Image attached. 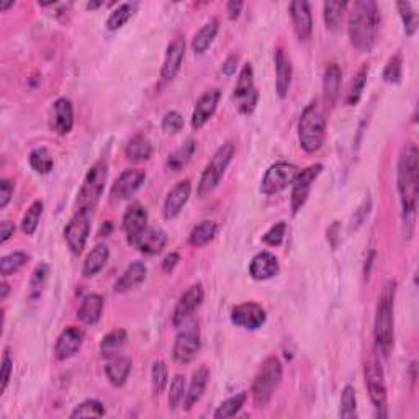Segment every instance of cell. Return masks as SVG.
Instances as JSON below:
<instances>
[{
    "label": "cell",
    "instance_id": "obj_27",
    "mask_svg": "<svg viewBox=\"0 0 419 419\" xmlns=\"http://www.w3.org/2000/svg\"><path fill=\"white\" fill-rule=\"evenodd\" d=\"M292 84V63L287 58L284 49L275 51V90L280 99H285L289 95Z\"/></svg>",
    "mask_w": 419,
    "mask_h": 419
},
{
    "label": "cell",
    "instance_id": "obj_31",
    "mask_svg": "<svg viewBox=\"0 0 419 419\" xmlns=\"http://www.w3.org/2000/svg\"><path fill=\"white\" fill-rule=\"evenodd\" d=\"M104 310V299L97 294L85 296L77 310V320L84 325H95L99 323Z\"/></svg>",
    "mask_w": 419,
    "mask_h": 419
},
{
    "label": "cell",
    "instance_id": "obj_2",
    "mask_svg": "<svg viewBox=\"0 0 419 419\" xmlns=\"http://www.w3.org/2000/svg\"><path fill=\"white\" fill-rule=\"evenodd\" d=\"M396 184L406 225L413 226L419 192V153L416 144H406L403 148L398 161Z\"/></svg>",
    "mask_w": 419,
    "mask_h": 419
},
{
    "label": "cell",
    "instance_id": "obj_44",
    "mask_svg": "<svg viewBox=\"0 0 419 419\" xmlns=\"http://www.w3.org/2000/svg\"><path fill=\"white\" fill-rule=\"evenodd\" d=\"M49 275V265L46 262H42V264L37 265V269L33 270L32 280H30V300H37L44 289V284H46Z\"/></svg>",
    "mask_w": 419,
    "mask_h": 419
},
{
    "label": "cell",
    "instance_id": "obj_55",
    "mask_svg": "<svg viewBox=\"0 0 419 419\" xmlns=\"http://www.w3.org/2000/svg\"><path fill=\"white\" fill-rule=\"evenodd\" d=\"M13 189H15V185L12 180H8V179L0 180V208L2 210L8 205V201L12 200Z\"/></svg>",
    "mask_w": 419,
    "mask_h": 419
},
{
    "label": "cell",
    "instance_id": "obj_56",
    "mask_svg": "<svg viewBox=\"0 0 419 419\" xmlns=\"http://www.w3.org/2000/svg\"><path fill=\"white\" fill-rule=\"evenodd\" d=\"M179 261H180V256L177 254V252H170V254H168L164 257L163 270L165 272V274H170V272H173L175 267H177Z\"/></svg>",
    "mask_w": 419,
    "mask_h": 419
},
{
    "label": "cell",
    "instance_id": "obj_6",
    "mask_svg": "<svg viewBox=\"0 0 419 419\" xmlns=\"http://www.w3.org/2000/svg\"><path fill=\"white\" fill-rule=\"evenodd\" d=\"M236 153V148L234 144L228 141V143H225L223 146H220L218 151L213 154V158L208 164H206V168L204 170V174H201L200 182H199V195L200 196H205V195H210L211 192H213L218 184L223 179V175L226 173V169H228V165L231 161H233V156Z\"/></svg>",
    "mask_w": 419,
    "mask_h": 419
},
{
    "label": "cell",
    "instance_id": "obj_39",
    "mask_svg": "<svg viewBox=\"0 0 419 419\" xmlns=\"http://www.w3.org/2000/svg\"><path fill=\"white\" fill-rule=\"evenodd\" d=\"M43 208L44 204L42 200H35L32 205L28 206V210L25 211L23 218H22V231L27 236L35 234V231L38 228L39 220H42L43 215Z\"/></svg>",
    "mask_w": 419,
    "mask_h": 419
},
{
    "label": "cell",
    "instance_id": "obj_9",
    "mask_svg": "<svg viewBox=\"0 0 419 419\" xmlns=\"http://www.w3.org/2000/svg\"><path fill=\"white\" fill-rule=\"evenodd\" d=\"M90 226H92V210L79 208L64 228V239L74 256H80L85 249Z\"/></svg>",
    "mask_w": 419,
    "mask_h": 419
},
{
    "label": "cell",
    "instance_id": "obj_61",
    "mask_svg": "<svg viewBox=\"0 0 419 419\" xmlns=\"http://www.w3.org/2000/svg\"><path fill=\"white\" fill-rule=\"evenodd\" d=\"M10 7H13V2H2L0 4V12H7Z\"/></svg>",
    "mask_w": 419,
    "mask_h": 419
},
{
    "label": "cell",
    "instance_id": "obj_59",
    "mask_svg": "<svg viewBox=\"0 0 419 419\" xmlns=\"http://www.w3.org/2000/svg\"><path fill=\"white\" fill-rule=\"evenodd\" d=\"M242 7H244V4H242V2H236V0H231V2H228L226 8H228L230 20H233V22H234V20H238Z\"/></svg>",
    "mask_w": 419,
    "mask_h": 419
},
{
    "label": "cell",
    "instance_id": "obj_58",
    "mask_svg": "<svg viewBox=\"0 0 419 419\" xmlns=\"http://www.w3.org/2000/svg\"><path fill=\"white\" fill-rule=\"evenodd\" d=\"M13 233H15L13 223H10V221H2V225H0V236H2L0 241H2V244L12 238Z\"/></svg>",
    "mask_w": 419,
    "mask_h": 419
},
{
    "label": "cell",
    "instance_id": "obj_13",
    "mask_svg": "<svg viewBox=\"0 0 419 419\" xmlns=\"http://www.w3.org/2000/svg\"><path fill=\"white\" fill-rule=\"evenodd\" d=\"M323 170L321 164H313L308 165L306 169H303L296 175V179L294 180V189H292V195H290V206H292V213L296 215L299 211L305 206L308 195H310V190L313 184H315L316 179L320 177Z\"/></svg>",
    "mask_w": 419,
    "mask_h": 419
},
{
    "label": "cell",
    "instance_id": "obj_41",
    "mask_svg": "<svg viewBox=\"0 0 419 419\" xmlns=\"http://www.w3.org/2000/svg\"><path fill=\"white\" fill-rule=\"evenodd\" d=\"M367 75H368V65L363 64L362 68L357 70L354 80L351 82L349 92H347L346 104L351 105V107H354V105L359 104V100L363 94V89H365V84H367Z\"/></svg>",
    "mask_w": 419,
    "mask_h": 419
},
{
    "label": "cell",
    "instance_id": "obj_53",
    "mask_svg": "<svg viewBox=\"0 0 419 419\" xmlns=\"http://www.w3.org/2000/svg\"><path fill=\"white\" fill-rule=\"evenodd\" d=\"M184 128V117L179 112H168L163 118V130L168 135H177Z\"/></svg>",
    "mask_w": 419,
    "mask_h": 419
},
{
    "label": "cell",
    "instance_id": "obj_4",
    "mask_svg": "<svg viewBox=\"0 0 419 419\" xmlns=\"http://www.w3.org/2000/svg\"><path fill=\"white\" fill-rule=\"evenodd\" d=\"M326 138V118L318 102L308 104L299 121V141L303 151L316 153L323 148Z\"/></svg>",
    "mask_w": 419,
    "mask_h": 419
},
{
    "label": "cell",
    "instance_id": "obj_26",
    "mask_svg": "<svg viewBox=\"0 0 419 419\" xmlns=\"http://www.w3.org/2000/svg\"><path fill=\"white\" fill-rule=\"evenodd\" d=\"M208 380H210V370L206 365H200L196 370L194 372V375H192V380H190V385H189V390L185 392V398H184V406L185 410L189 411L194 408L201 396H204V393L206 390V385H208Z\"/></svg>",
    "mask_w": 419,
    "mask_h": 419
},
{
    "label": "cell",
    "instance_id": "obj_60",
    "mask_svg": "<svg viewBox=\"0 0 419 419\" xmlns=\"http://www.w3.org/2000/svg\"><path fill=\"white\" fill-rule=\"evenodd\" d=\"M8 290H10V287H8L7 282H2V295H0V296H2V300H5V296L8 295Z\"/></svg>",
    "mask_w": 419,
    "mask_h": 419
},
{
    "label": "cell",
    "instance_id": "obj_21",
    "mask_svg": "<svg viewBox=\"0 0 419 419\" xmlns=\"http://www.w3.org/2000/svg\"><path fill=\"white\" fill-rule=\"evenodd\" d=\"M84 331L80 327L69 326L61 332L56 346H54V354H56L58 361H65L70 359V357L75 356L79 352L80 347H82L84 342Z\"/></svg>",
    "mask_w": 419,
    "mask_h": 419
},
{
    "label": "cell",
    "instance_id": "obj_10",
    "mask_svg": "<svg viewBox=\"0 0 419 419\" xmlns=\"http://www.w3.org/2000/svg\"><path fill=\"white\" fill-rule=\"evenodd\" d=\"M300 169L292 163H275L265 170L261 182V192L264 195H275L294 184Z\"/></svg>",
    "mask_w": 419,
    "mask_h": 419
},
{
    "label": "cell",
    "instance_id": "obj_42",
    "mask_svg": "<svg viewBox=\"0 0 419 419\" xmlns=\"http://www.w3.org/2000/svg\"><path fill=\"white\" fill-rule=\"evenodd\" d=\"M246 400H247V395L244 392L228 398V400H225L223 403H221V405L218 406V410L215 411V418L216 419H228V418L236 416L242 410Z\"/></svg>",
    "mask_w": 419,
    "mask_h": 419
},
{
    "label": "cell",
    "instance_id": "obj_12",
    "mask_svg": "<svg viewBox=\"0 0 419 419\" xmlns=\"http://www.w3.org/2000/svg\"><path fill=\"white\" fill-rule=\"evenodd\" d=\"M201 347V337L200 330L196 323H192L187 327L182 330L177 337H175L173 357L175 362L179 363H190L195 359V356L199 354Z\"/></svg>",
    "mask_w": 419,
    "mask_h": 419
},
{
    "label": "cell",
    "instance_id": "obj_14",
    "mask_svg": "<svg viewBox=\"0 0 419 419\" xmlns=\"http://www.w3.org/2000/svg\"><path fill=\"white\" fill-rule=\"evenodd\" d=\"M146 180V173L141 169H126L121 173L120 177L115 180L110 190V200L123 201L133 196L141 189Z\"/></svg>",
    "mask_w": 419,
    "mask_h": 419
},
{
    "label": "cell",
    "instance_id": "obj_33",
    "mask_svg": "<svg viewBox=\"0 0 419 419\" xmlns=\"http://www.w3.org/2000/svg\"><path fill=\"white\" fill-rule=\"evenodd\" d=\"M110 257V249L107 244H97L92 251L89 252V256L85 257L84 267H82V275L84 277H94L97 275L100 270L104 269L105 264L108 262Z\"/></svg>",
    "mask_w": 419,
    "mask_h": 419
},
{
    "label": "cell",
    "instance_id": "obj_62",
    "mask_svg": "<svg viewBox=\"0 0 419 419\" xmlns=\"http://www.w3.org/2000/svg\"><path fill=\"white\" fill-rule=\"evenodd\" d=\"M100 5H102L100 2H90V4H87V8H92L94 10V8H99Z\"/></svg>",
    "mask_w": 419,
    "mask_h": 419
},
{
    "label": "cell",
    "instance_id": "obj_52",
    "mask_svg": "<svg viewBox=\"0 0 419 419\" xmlns=\"http://www.w3.org/2000/svg\"><path fill=\"white\" fill-rule=\"evenodd\" d=\"M285 233H287V225L284 221H279V223H275L264 236H262V242L272 247L280 246L282 241L285 238Z\"/></svg>",
    "mask_w": 419,
    "mask_h": 419
},
{
    "label": "cell",
    "instance_id": "obj_45",
    "mask_svg": "<svg viewBox=\"0 0 419 419\" xmlns=\"http://www.w3.org/2000/svg\"><path fill=\"white\" fill-rule=\"evenodd\" d=\"M347 2H325L323 5V15H325V23L330 30H334L341 23L342 13L347 8Z\"/></svg>",
    "mask_w": 419,
    "mask_h": 419
},
{
    "label": "cell",
    "instance_id": "obj_19",
    "mask_svg": "<svg viewBox=\"0 0 419 419\" xmlns=\"http://www.w3.org/2000/svg\"><path fill=\"white\" fill-rule=\"evenodd\" d=\"M290 17L294 22V30L300 42L306 43L313 35V15L310 4L305 0H295L290 4Z\"/></svg>",
    "mask_w": 419,
    "mask_h": 419
},
{
    "label": "cell",
    "instance_id": "obj_16",
    "mask_svg": "<svg viewBox=\"0 0 419 419\" xmlns=\"http://www.w3.org/2000/svg\"><path fill=\"white\" fill-rule=\"evenodd\" d=\"M204 296H205V292H204V287H201V284L192 285L190 289L180 296L177 305H175V308H174L173 325L175 327H180L182 325H184V323L189 320L192 315H194L196 308L201 305Z\"/></svg>",
    "mask_w": 419,
    "mask_h": 419
},
{
    "label": "cell",
    "instance_id": "obj_36",
    "mask_svg": "<svg viewBox=\"0 0 419 419\" xmlns=\"http://www.w3.org/2000/svg\"><path fill=\"white\" fill-rule=\"evenodd\" d=\"M216 233H218V225H216L215 221L205 220L192 230V233L189 236V242L194 247H201L208 244L210 241H213Z\"/></svg>",
    "mask_w": 419,
    "mask_h": 419
},
{
    "label": "cell",
    "instance_id": "obj_37",
    "mask_svg": "<svg viewBox=\"0 0 419 419\" xmlns=\"http://www.w3.org/2000/svg\"><path fill=\"white\" fill-rule=\"evenodd\" d=\"M128 341V334H126L125 330H115L108 332L107 336H104L102 342H100V352H102L104 357H113L117 356L118 352L123 349V346Z\"/></svg>",
    "mask_w": 419,
    "mask_h": 419
},
{
    "label": "cell",
    "instance_id": "obj_54",
    "mask_svg": "<svg viewBox=\"0 0 419 419\" xmlns=\"http://www.w3.org/2000/svg\"><path fill=\"white\" fill-rule=\"evenodd\" d=\"M12 372H13L12 356H10L8 349H5L4 351V357H2V377H0V393H5V390H7L10 377H12Z\"/></svg>",
    "mask_w": 419,
    "mask_h": 419
},
{
    "label": "cell",
    "instance_id": "obj_28",
    "mask_svg": "<svg viewBox=\"0 0 419 419\" xmlns=\"http://www.w3.org/2000/svg\"><path fill=\"white\" fill-rule=\"evenodd\" d=\"M165 242H168V234L163 230L146 228L133 246L138 247V251L146 256H156L164 249Z\"/></svg>",
    "mask_w": 419,
    "mask_h": 419
},
{
    "label": "cell",
    "instance_id": "obj_22",
    "mask_svg": "<svg viewBox=\"0 0 419 419\" xmlns=\"http://www.w3.org/2000/svg\"><path fill=\"white\" fill-rule=\"evenodd\" d=\"M184 56H185V39L184 38L174 39V42L168 46L163 69H161V79H163V82H170V80L175 79V75L179 74V70L182 68V63H184Z\"/></svg>",
    "mask_w": 419,
    "mask_h": 419
},
{
    "label": "cell",
    "instance_id": "obj_15",
    "mask_svg": "<svg viewBox=\"0 0 419 419\" xmlns=\"http://www.w3.org/2000/svg\"><path fill=\"white\" fill-rule=\"evenodd\" d=\"M231 321H233V325L244 327V330L256 331L264 326V323L267 321V313L257 303L246 301L233 308V311H231Z\"/></svg>",
    "mask_w": 419,
    "mask_h": 419
},
{
    "label": "cell",
    "instance_id": "obj_46",
    "mask_svg": "<svg viewBox=\"0 0 419 419\" xmlns=\"http://www.w3.org/2000/svg\"><path fill=\"white\" fill-rule=\"evenodd\" d=\"M169 380L168 367L163 361H156L151 368V385H153V393L156 396H159L161 393L165 390Z\"/></svg>",
    "mask_w": 419,
    "mask_h": 419
},
{
    "label": "cell",
    "instance_id": "obj_23",
    "mask_svg": "<svg viewBox=\"0 0 419 419\" xmlns=\"http://www.w3.org/2000/svg\"><path fill=\"white\" fill-rule=\"evenodd\" d=\"M192 194V184L189 179L180 180L179 184L174 185V189L169 192L164 201V218L173 220L177 216L182 208L187 205Z\"/></svg>",
    "mask_w": 419,
    "mask_h": 419
},
{
    "label": "cell",
    "instance_id": "obj_49",
    "mask_svg": "<svg viewBox=\"0 0 419 419\" xmlns=\"http://www.w3.org/2000/svg\"><path fill=\"white\" fill-rule=\"evenodd\" d=\"M185 398V377L182 373L174 375L173 382H170L169 390V408L170 410H177V408L184 403Z\"/></svg>",
    "mask_w": 419,
    "mask_h": 419
},
{
    "label": "cell",
    "instance_id": "obj_5",
    "mask_svg": "<svg viewBox=\"0 0 419 419\" xmlns=\"http://www.w3.org/2000/svg\"><path fill=\"white\" fill-rule=\"evenodd\" d=\"M282 377H284V368H282L279 357H267L252 382V400L257 408H265L269 405L280 385Z\"/></svg>",
    "mask_w": 419,
    "mask_h": 419
},
{
    "label": "cell",
    "instance_id": "obj_32",
    "mask_svg": "<svg viewBox=\"0 0 419 419\" xmlns=\"http://www.w3.org/2000/svg\"><path fill=\"white\" fill-rule=\"evenodd\" d=\"M195 149H196L195 139L189 138L184 144L180 146V148H177L174 153L169 154L168 161H165V168H168V170H170V173H180V170L190 163V159L194 158Z\"/></svg>",
    "mask_w": 419,
    "mask_h": 419
},
{
    "label": "cell",
    "instance_id": "obj_50",
    "mask_svg": "<svg viewBox=\"0 0 419 419\" xmlns=\"http://www.w3.org/2000/svg\"><path fill=\"white\" fill-rule=\"evenodd\" d=\"M341 418H356L357 416V396L352 385H346L341 395Z\"/></svg>",
    "mask_w": 419,
    "mask_h": 419
},
{
    "label": "cell",
    "instance_id": "obj_40",
    "mask_svg": "<svg viewBox=\"0 0 419 419\" xmlns=\"http://www.w3.org/2000/svg\"><path fill=\"white\" fill-rule=\"evenodd\" d=\"M135 10H136V4H131V2H126V4H121L118 8H115L112 13H110V17L107 20V28L110 32H117L123 25H126L130 22V18L135 15Z\"/></svg>",
    "mask_w": 419,
    "mask_h": 419
},
{
    "label": "cell",
    "instance_id": "obj_30",
    "mask_svg": "<svg viewBox=\"0 0 419 419\" xmlns=\"http://www.w3.org/2000/svg\"><path fill=\"white\" fill-rule=\"evenodd\" d=\"M131 367H133V362H131L130 357L117 354L108 357L107 365H105V373H107L108 380L113 387H123L130 377Z\"/></svg>",
    "mask_w": 419,
    "mask_h": 419
},
{
    "label": "cell",
    "instance_id": "obj_24",
    "mask_svg": "<svg viewBox=\"0 0 419 419\" xmlns=\"http://www.w3.org/2000/svg\"><path fill=\"white\" fill-rule=\"evenodd\" d=\"M279 259L267 251H262L252 257L249 265V274L254 280H269L279 274Z\"/></svg>",
    "mask_w": 419,
    "mask_h": 419
},
{
    "label": "cell",
    "instance_id": "obj_20",
    "mask_svg": "<svg viewBox=\"0 0 419 419\" xmlns=\"http://www.w3.org/2000/svg\"><path fill=\"white\" fill-rule=\"evenodd\" d=\"M49 125L51 130L59 136L69 135L74 126V108L69 99L61 97L51 107V115H49Z\"/></svg>",
    "mask_w": 419,
    "mask_h": 419
},
{
    "label": "cell",
    "instance_id": "obj_29",
    "mask_svg": "<svg viewBox=\"0 0 419 419\" xmlns=\"http://www.w3.org/2000/svg\"><path fill=\"white\" fill-rule=\"evenodd\" d=\"M342 84V70L337 64H330L325 69V75H323V94H325V102L330 107H334L337 99H339Z\"/></svg>",
    "mask_w": 419,
    "mask_h": 419
},
{
    "label": "cell",
    "instance_id": "obj_17",
    "mask_svg": "<svg viewBox=\"0 0 419 419\" xmlns=\"http://www.w3.org/2000/svg\"><path fill=\"white\" fill-rule=\"evenodd\" d=\"M148 228V211L138 201L131 204L123 215V230L130 244H135L136 239Z\"/></svg>",
    "mask_w": 419,
    "mask_h": 419
},
{
    "label": "cell",
    "instance_id": "obj_18",
    "mask_svg": "<svg viewBox=\"0 0 419 419\" xmlns=\"http://www.w3.org/2000/svg\"><path fill=\"white\" fill-rule=\"evenodd\" d=\"M221 99L220 89H208L206 92L199 99V102L195 104L194 113H192V128L200 130L201 126L208 123V120L213 117L216 108H218V102Z\"/></svg>",
    "mask_w": 419,
    "mask_h": 419
},
{
    "label": "cell",
    "instance_id": "obj_8",
    "mask_svg": "<svg viewBox=\"0 0 419 419\" xmlns=\"http://www.w3.org/2000/svg\"><path fill=\"white\" fill-rule=\"evenodd\" d=\"M365 385L368 396L377 410V416L387 418V385L380 361L375 356L365 362Z\"/></svg>",
    "mask_w": 419,
    "mask_h": 419
},
{
    "label": "cell",
    "instance_id": "obj_35",
    "mask_svg": "<svg viewBox=\"0 0 419 419\" xmlns=\"http://www.w3.org/2000/svg\"><path fill=\"white\" fill-rule=\"evenodd\" d=\"M220 30V22L218 18H211L210 22H206L204 27L200 28V32L195 35L194 39H192V49H194L195 54H204L206 49L210 48V44L213 43Z\"/></svg>",
    "mask_w": 419,
    "mask_h": 419
},
{
    "label": "cell",
    "instance_id": "obj_34",
    "mask_svg": "<svg viewBox=\"0 0 419 419\" xmlns=\"http://www.w3.org/2000/svg\"><path fill=\"white\" fill-rule=\"evenodd\" d=\"M126 159L131 163H144L153 156V144L144 135H136L133 139L126 144L125 149Z\"/></svg>",
    "mask_w": 419,
    "mask_h": 419
},
{
    "label": "cell",
    "instance_id": "obj_47",
    "mask_svg": "<svg viewBox=\"0 0 419 419\" xmlns=\"http://www.w3.org/2000/svg\"><path fill=\"white\" fill-rule=\"evenodd\" d=\"M398 12H400L403 27H405V33L408 37H413L418 30V13L413 8L410 2H398L396 4Z\"/></svg>",
    "mask_w": 419,
    "mask_h": 419
},
{
    "label": "cell",
    "instance_id": "obj_38",
    "mask_svg": "<svg viewBox=\"0 0 419 419\" xmlns=\"http://www.w3.org/2000/svg\"><path fill=\"white\" fill-rule=\"evenodd\" d=\"M28 163H30V165H32V169L35 170V173L43 174V175L51 173L54 168V161L46 148L33 149L28 156Z\"/></svg>",
    "mask_w": 419,
    "mask_h": 419
},
{
    "label": "cell",
    "instance_id": "obj_51",
    "mask_svg": "<svg viewBox=\"0 0 419 419\" xmlns=\"http://www.w3.org/2000/svg\"><path fill=\"white\" fill-rule=\"evenodd\" d=\"M403 77V59L401 54L396 53L395 56L388 59L385 65V70H383V80L387 84H400Z\"/></svg>",
    "mask_w": 419,
    "mask_h": 419
},
{
    "label": "cell",
    "instance_id": "obj_43",
    "mask_svg": "<svg viewBox=\"0 0 419 419\" xmlns=\"http://www.w3.org/2000/svg\"><path fill=\"white\" fill-rule=\"evenodd\" d=\"M28 259H30V256L27 254V252H22V251H17V252H12V254L4 256L2 259H0V274H2L4 277L13 275L15 272H18L25 264H27Z\"/></svg>",
    "mask_w": 419,
    "mask_h": 419
},
{
    "label": "cell",
    "instance_id": "obj_57",
    "mask_svg": "<svg viewBox=\"0 0 419 419\" xmlns=\"http://www.w3.org/2000/svg\"><path fill=\"white\" fill-rule=\"evenodd\" d=\"M236 65H238V56L236 54H230L226 61L223 63V68H221V73H223L226 77H231L236 73Z\"/></svg>",
    "mask_w": 419,
    "mask_h": 419
},
{
    "label": "cell",
    "instance_id": "obj_11",
    "mask_svg": "<svg viewBox=\"0 0 419 419\" xmlns=\"http://www.w3.org/2000/svg\"><path fill=\"white\" fill-rule=\"evenodd\" d=\"M234 100L238 102V110L242 115H251L254 112L259 94L254 85V69L251 64L242 65L238 82L234 87Z\"/></svg>",
    "mask_w": 419,
    "mask_h": 419
},
{
    "label": "cell",
    "instance_id": "obj_1",
    "mask_svg": "<svg viewBox=\"0 0 419 419\" xmlns=\"http://www.w3.org/2000/svg\"><path fill=\"white\" fill-rule=\"evenodd\" d=\"M380 30V10L373 0H357L349 17V38L352 46L362 53L372 51Z\"/></svg>",
    "mask_w": 419,
    "mask_h": 419
},
{
    "label": "cell",
    "instance_id": "obj_7",
    "mask_svg": "<svg viewBox=\"0 0 419 419\" xmlns=\"http://www.w3.org/2000/svg\"><path fill=\"white\" fill-rule=\"evenodd\" d=\"M107 179H108V168L107 164L102 163V161L97 164H94L92 168L89 169V173L82 182V187H80L79 190V196H77L79 208H89L94 211V206L97 205V201L104 194Z\"/></svg>",
    "mask_w": 419,
    "mask_h": 419
},
{
    "label": "cell",
    "instance_id": "obj_48",
    "mask_svg": "<svg viewBox=\"0 0 419 419\" xmlns=\"http://www.w3.org/2000/svg\"><path fill=\"white\" fill-rule=\"evenodd\" d=\"M105 416V408L99 400H85L84 403L75 406V410L70 413V418H102Z\"/></svg>",
    "mask_w": 419,
    "mask_h": 419
},
{
    "label": "cell",
    "instance_id": "obj_25",
    "mask_svg": "<svg viewBox=\"0 0 419 419\" xmlns=\"http://www.w3.org/2000/svg\"><path fill=\"white\" fill-rule=\"evenodd\" d=\"M146 274H148V267H146L144 262L135 261L126 267L123 274L120 275V279L115 282V294H126V292L136 289V287L141 285L146 279Z\"/></svg>",
    "mask_w": 419,
    "mask_h": 419
},
{
    "label": "cell",
    "instance_id": "obj_3",
    "mask_svg": "<svg viewBox=\"0 0 419 419\" xmlns=\"http://www.w3.org/2000/svg\"><path fill=\"white\" fill-rule=\"evenodd\" d=\"M395 296H396V282L388 280L383 285L382 294L378 296L375 325H373V337H375L377 352L382 357L392 354L393 344H395Z\"/></svg>",
    "mask_w": 419,
    "mask_h": 419
}]
</instances>
